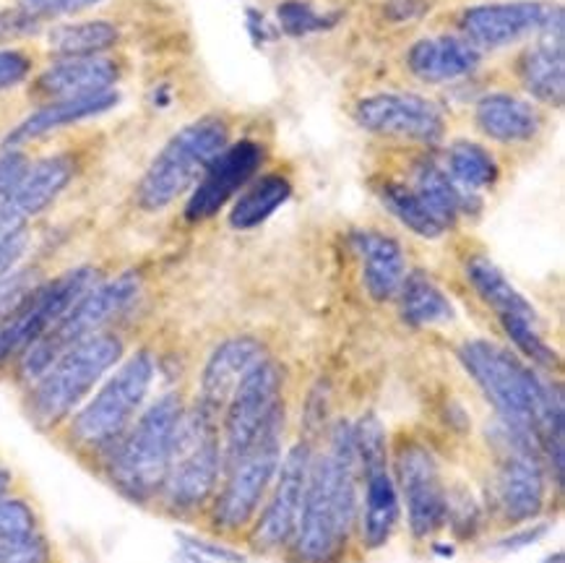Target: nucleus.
<instances>
[{
    "label": "nucleus",
    "instance_id": "obj_1",
    "mask_svg": "<svg viewBox=\"0 0 565 563\" xmlns=\"http://www.w3.org/2000/svg\"><path fill=\"white\" fill-rule=\"evenodd\" d=\"M484 400L505 428L537 446L557 486L563 480V396L550 381L511 350L488 339H469L456 350Z\"/></svg>",
    "mask_w": 565,
    "mask_h": 563
},
{
    "label": "nucleus",
    "instance_id": "obj_2",
    "mask_svg": "<svg viewBox=\"0 0 565 563\" xmlns=\"http://www.w3.org/2000/svg\"><path fill=\"white\" fill-rule=\"evenodd\" d=\"M360 461L354 423L331 428L329 449L310 459L306 498L287 553L292 563H342L358 535Z\"/></svg>",
    "mask_w": 565,
    "mask_h": 563
},
{
    "label": "nucleus",
    "instance_id": "obj_3",
    "mask_svg": "<svg viewBox=\"0 0 565 563\" xmlns=\"http://www.w3.org/2000/svg\"><path fill=\"white\" fill-rule=\"evenodd\" d=\"M183 410L180 394L159 396L103 454L105 478L126 501L147 507L159 498Z\"/></svg>",
    "mask_w": 565,
    "mask_h": 563
},
{
    "label": "nucleus",
    "instance_id": "obj_4",
    "mask_svg": "<svg viewBox=\"0 0 565 563\" xmlns=\"http://www.w3.org/2000/svg\"><path fill=\"white\" fill-rule=\"evenodd\" d=\"M126 355V344L113 331H99L65 350L38 381L29 384L26 415L40 431H55L71 421Z\"/></svg>",
    "mask_w": 565,
    "mask_h": 563
},
{
    "label": "nucleus",
    "instance_id": "obj_5",
    "mask_svg": "<svg viewBox=\"0 0 565 563\" xmlns=\"http://www.w3.org/2000/svg\"><path fill=\"white\" fill-rule=\"evenodd\" d=\"M157 375V360L149 350H136L122 358L94 389V394L71 415L68 444L78 452L103 454L118 442L128 425L139 417Z\"/></svg>",
    "mask_w": 565,
    "mask_h": 563
},
{
    "label": "nucleus",
    "instance_id": "obj_6",
    "mask_svg": "<svg viewBox=\"0 0 565 563\" xmlns=\"http://www.w3.org/2000/svg\"><path fill=\"white\" fill-rule=\"evenodd\" d=\"M222 467L224 454L216 415L201 404L183 410L157 501L175 517H191L206 509L222 482Z\"/></svg>",
    "mask_w": 565,
    "mask_h": 563
},
{
    "label": "nucleus",
    "instance_id": "obj_7",
    "mask_svg": "<svg viewBox=\"0 0 565 563\" xmlns=\"http://www.w3.org/2000/svg\"><path fill=\"white\" fill-rule=\"evenodd\" d=\"M227 144L230 128L222 118L209 115V118L188 123L149 162L136 185V204L149 214L175 204L183 193L193 191V185Z\"/></svg>",
    "mask_w": 565,
    "mask_h": 563
},
{
    "label": "nucleus",
    "instance_id": "obj_8",
    "mask_svg": "<svg viewBox=\"0 0 565 563\" xmlns=\"http://www.w3.org/2000/svg\"><path fill=\"white\" fill-rule=\"evenodd\" d=\"M141 295V277L136 272H122L113 279H103L84 293L68 314L47 331L40 342H34L24 355L17 360V373L24 384L38 381L65 350L84 342L99 331H105L107 323H113L120 314L134 306Z\"/></svg>",
    "mask_w": 565,
    "mask_h": 563
},
{
    "label": "nucleus",
    "instance_id": "obj_9",
    "mask_svg": "<svg viewBox=\"0 0 565 563\" xmlns=\"http://www.w3.org/2000/svg\"><path fill=\"white\" fill-rule=\"evenodd\" d=\"M281 428L285 417L269 425L248 449L224 461L222 486L212 498V524L220 535H237L250 530L258 517L274 478H277L281 454Z\"/></svg>",
    "mask_w": 565,
    "mask_h": 563
},
{
    "label": "nucleus",
    "instance_id": "obj_10",
    "mask_svg": "<svg viewBox=\"0 0 565 563\" xmlns=\"http://www.w3.org/2000/svg\"><path fill=\"white\" fill-rule=\"evenodd\" d=\"M354 446L360 461L358 538L365 551H381L394 538L402 519V498L388 467L386 431L379 417L367 415L354 423Z\"/></svg>",
    "mask_w": 565,
    "mask_h": 563
},
{
    "label": "nucleus",
    "instance_id": "obj_11",
    "mask_svg": "<svg viewBox=\"0 0 565 563\" xmlns=\"http://www.w3.org/2000/svg\"><path fill=\"white\" fill-rule=\"evenodd\" d=\"M97 282H103V272L97 266H76L53 279H42L0 327V371L17 363L34 342H40Z\"/></svg>",
    "mask_w": 565,
    "mask_h": 563
},
{
    "label": "nucleus",
    "instance_id": "obj_12",
    "mask_svg": "<svg viewBox=\"0 0 565 563\" xmlns=\"http://www.w3.org/2000/svg\"><path fill=\"white\" fill-rule=\"evenodd\" d=\"M467 279L484 306L492 308V314L498 316L503 331L516 344L521 355L532 365L555 371L561 360H557L553 344H547V339L542 337L537 310L516 290V285L505 277L501 266L490 262L488 256H472L467 262Z\"/></svg>",
    "mask_w": 565,
    "mask_h": 563
},
{
    "label": "nucleus",
    "instance_id": "obj_13",
    "mask_svg": "<svg viewBox=\"0 0 565 563\" xmlns=\"http://www.w3.org/2000/svg\"><path fill=\"white\" fill-rule=\"evenodd\" d=\"M281 389H285V373L269 358H260L237 384L224 407V461L248 449L260 433L285 417Z\"/></svg>",
    "mask_w": 565,
    "mask_h": 563
},
{
    "label": "nucleus",
    "instance_id": "obj_14",
    "mask_svg": "<svg viewBox=\"0 0 565 563\" xmlns=\"http://www.w3.org/2000/svg\"><path fill=\"white\" fill-rule=\"evenodd\" d=\"M394 480L412 538L427 543L444 530L448 517V490L436 454L419 442H402L394 454Z\"/></svg>",
    "mask_w": 565,
    "mask_h": 563
},
{
    "label": "nucleus",
    "instance_id": "obj_15",
    "mask_svg": "<svg viewBox=\"0 0 565 563\" xmlns=\"http://www.w3.org/2000/svg\"><path fill=\"white\" fill-rule=\"evenodd\" d=\"M313 452L306 442L295 444L279 461L277 478H274L269 496H266L264 507L258 517L253 519L248 530L250 551L260 555H274L287 551L292 543L297 519H300L302 498H306L308 472Z\"/></svg>",
    "mask_w": 565,
    "mask_h": 563
},
{
    "label": "nucleus",
    "instance_id": "obj_16",
    "mask_svg": "<svg viewBox=\"0 0 565 563\" xmlns=\"http://www.w3.org/2000/svg\"><path fill=\"white\" fill-rule=\"evenodd\" d=\"M503 425V423H501ZM547 501V467L537 446L503 425V454L495 475V503L509 524H529Z\"/></svg>",
    "mask_w": 565,
    "mask_h": 563
},
{
    "label": "nucleus",
    "instance_id": "obj_17",
    "mask_svg": "<svg viewBox=\"0 0 565 563\" xmlns=\"http://www.w3.org/2000/svg\"><path fill=\"white\" fill-rule=\"evenodd\" d=\"M461 34L475 47H505L524 38L563 29V9L540 0L472 6L461 13Z\"/></svg>",
    "mask_w": 565,
    "mask_h": 563
},
{
    "label": "nucleus",
    "instance_id": "obj_18",
    "mask_svg": "<svg viewBox=\"0 0 565 563\" xmlns=\"http://www.w3.org/2000/svg\"><path fill=\"white\" fill-rule=\"evenodd\" d=\"M354 120L371 134L417 144H438L446 134L444 115L419 94H373L354 107Z\"/></svg>",
    "mask_w": 565,
    "mask_h": 563
},
{
    "label": "nucleus",
    "instance_id": "obj_19",
    "mask_svg": "<svg viewBox=\"0 0 565 563\" xmlns=\"http://www.w3.org/2000/svg\"><path fill=\"white\" fill-rule=\"evenodd\" d=\"M264 160V149L253 139H243L227 144L220 155L214 157L199 183L193 185L191 196L185 204L188 222H204L220 212L230 199L241 193V188L248 185V180L256 176Z\"/></svg>",
    "mask_w": 565,
    "mask_h": 563
},
{
    "label": "nucleus",
    "instance_id": "obj_20",
    "mask_svg": "<svg viewBox=\"0 0 565 563\" xmlns=\"http://www.w3.org/2000/svg\"><path fill=\"white\" fill-rule=\"evenodd\" d=\"M74 176L76 160L71 155H50L26 164L9 196L0 201V235L24 230L26 222H32L50 204H55Z\"/></svg>",
    "mask_w": 565,
    "mask_h": 563
},
{
    "label": "nucleus",
    "instance_id": "obj_21",
    "mask_svg": "<svg viewBox=\"0 0 565 563\" xmlns=\"http://www.w3.org/2000/svg\"><path fill=\"white\" fill-rule=\"evenodd\" d=\"M120 78V68L113 57H65L34 78L29 94L40 103H57V99L86 97V94L110 92Z\"/></svg>",
    "mask_w": 565,
    "mask_h": 563
},
{
    "label": "nucleus",
    "instance_id": "obj_22",
    "mask_svg": "<svg viewBox=\"0 0 565 563\" xmlns=\"http://www.w3.org/2000/svg\"><path fill=\"white\" fill-rule=\"evenodd\" d=\"M264 358V344L253 337H230L216 344L201 371L199 402L212 415L224 413L232 392L248 375V371Z\"/></svg>",
    "mask_w": 565,
    "mask_h": 563
},
{
    "label": "nucleus",
    "instance_id": "obj_23",
    "mask_svg": "<svg viewBox=\"0 0 565 563\" xmlns=\"http://www.w3.org/2000/svg\"><path fill=\"white\" fill-rule=\"evenodd\" d=\"M352 248L362 266V285L373 300L386 302L396 298L398 287L407 277V258L402 245L379 230H358L352 235Z\"/></svg>",
    "mask_w": 565,
    "mask_h": 563
},
{
    "label": "nucleus",
    "instance_id": "obj_24",
    "mask_svg": "<svg viewBox=\"0 0 565 563\" xmlns=\"http://www.w3.org/2000/svg\"><path fill=\"white\" fill-rule=\"evenodd\" d=\"M118 103H120V94L110 89L99 94H86V97L57 99V103L42 105L40 110H34L29 118L21 120L9 136H6L3 149H19L29 141L42 139V136L57 131V128L97 118V115H105L107 110H113Z\"/></svg>",
    "mask_w": 565,
    "mask_h": 563
},
{
    "label": "nucleus",
    "instance_id": "obj_25",
    "mask_svg": "<svg viewBox=\"0 0 565 563\" xmlns=\"http://www.w3.org/2000/svg\"><path fill=\"white\" fill-rule=\"evenodd\" d=\"M480 50L469 40L451 38V34L419 40L407 53L409 71L427 84H446L469 76L480 68Z\"/></svg>",
    "mask_w": 565,
    "mask_h": 563
},
{
    "label": "nucleus",
    "instance_id": "obj_26",
    "mask_svg": "<svg viewBox=\"0 0 565 563\" xmlns=\"http://www.w3.org/2000/svg\"><path fill=\"white\" fill-rule=\"evenodd\" d=\"M519 82L534 99L547 105H563L565 97V53L563 29L540 34L537 45H532L516 63Z\"/></svg>",
    "mask_w": 565,
    "mask_h": 563
},
{
    "label": "nucleus",
    "instance_id": "obj_27",
    "mask_svg": "<svg viewBox=\"0 0 565 563\" xmlns=\"http://www.w3.org/2000/svg\"><path fill=\"white\" fill-rule=\"evenodd\" d=\"M475 120L480 131L501 144H519L534 139L542 126L537 107L511 94H488L477 103Z\"/></svg>",
    "mask_w": 565,
    "mask_h": 563
},
{
    "label": "nucleus",
    "instance_id": "obj_28",
    "mask_svg": "<svg viewBox=\"0 0 565 563\" xmlns=\"http://www.w3.org/2000/svg\"><path fill=\"white\" fill-rule=\"evenodd\" d=\"M398 310L402 319L415 329L440 327L454 319V302L448 295L423 272H412L398 287Z\"/></svg>",
    "mask_w": 565,
    "mask_h": 563
},
{
    "label": "nucleus",
    "instance_id": "obj_29",
    "mask_svg": "<svg viewBox=\"0 0 565 563\" xmlns=\"http://www.w3.org/2000/svg\"><path fill=\"white\" fill-rule=\"evenodd\" d=\"M412 188L419 199L425 201V206L436 214V220L446 230L459 220V214L467 209L469 193L461 191L459 185L454 183L451 176L444 168H438L436 162H419L415 168V176H412Z\"/></svg>",
    "mask_w": 565,
    "mask_h": 563
},
{
    "label": "nucleus",
    "instance_id": "obj_30",
    "mask_svg": "<svg viewBox=\"0 0 565 563\" xmlns=\"http://www.w3.org/2000/svg\"><path fill=\"white\" fill-rule=\"evenodd\" d=\"M292 196V185L285 176H264L250 188H245L241 199L230 209V227L232 230H253L264 225L269 216L281 209Z\"/></svg>",
    "mask_w": 565,
    "mask_h": 563
},
{
    "label": "nucleus",
    "instance_id": "obj_31",
    "mask_svg": "<svg viewBox=\"0 0 565 563\" xmlns=\"http://www.w3.org/2000/svg\"><path fill=\"white\" fill-rule=\"evenodd\" d=\"M120 32L110 21H76V24L53 26L47 34L50 53L61 57H92L115 47Z\"/></svg>",
    "mask_w": 565,
    "mask_h": 563
},
{
    "label": "nucleus",
    "instance_id": "obj_32",
    "mask_svg": "<svg viewBox=\"0 0 565 563\" xmlns=\"http://www.w3.org/2000/svg\"><path fill=\"white\" fill-rule=\"evenodd\" d=\"M448 162V176L461 191L477 193L484 188H492L498 180V162L482 144L459 139L448 147L446 155Z\"/></svg>",
    "mask_w": 565,
    "mask_h": 563
},
{
    "label": "nucleus",
    "instance_id": "obj_33",
    "mask_svg": "<svg viewBox=\"0 0 565 563\" xmlns=\"http://www.w3.org/2000/svg\"><path fill=\"white\" fill-rule=\"evenodd\" d=\"M379 196L383 206L388 209L391 214L402 222L404 227L412 230V233L419 237H427V241H436L446 233V227L436 220V214L425 206V201L417 196L415 188L409 183H398V180H386L381 185Z\"/></svg>",
    "mask_w": 565,
    "mask_h": 563
},
{
    "label": "nucleus",
    "instance_id": "obj_34",
    "mask_svg": "<svg viewBox=\"0 0 565 563\" xmlns=\"http://www.w3.org/2000/svg\"><path fill=\"white\" fill-rule=\"evenodd\" d=\"M40 532L38 511L24 498L3 493L0 496V540H19Z\"/></svg>",
    "mask_w": 565,
    "mask_h": 563
},
{
    "label": "nucleus",
    "instance_id": "obj_35",
    "mask_svg": "<svg viewBox=\"0 0 565 563\" xmlns=\"http://www.w3.org/2000/svg\"><path fill=\"white\" fill-rule=\"evenodd\" d=\"M279 24L287 34L292 38H302V34H313L321 32V29H329L337 24V17H323L310 9L308 3H297V0H289V3H281L277 9Z\"/></svg>",
    "mask_w": 565,
    "mask_h": 563
},
{
    "label": "nucleus",
    "instance_id": "obj_36",
    "mask_svg": "<svg viewBox=\"0 0 565 563\" xmlns=\"http://www.w3.org/2000/svg\"><path fill=\"white\" fill-rule=\"evenodd\" d=\"M40 274L34 269H13L0 279V327L11 319V314L17 310L29 293L40 285Z\"/></svg>",
    "mask_w": 565,
    "mask_h": 563
},
{
    "label": "nucleus",
    "instance_id": "obj_37",
    "mask_svg": "<svg viewBox=\"0 0 565 563\" xmlns=\"http://www.w3.org/2000/svg\"><path fill=\"white\" fill-rule=\"evenodd\" d=\"M178 545H185L195 551L199 555H204L209 563H245L248 555L237 548H232L227 543L216 538H204V535H195V532H178Z\"/></svg>",
    "mask_w": 565,
    "mask_h": 563
},
{
    "label": "nucleus",
    "instance_id": "obj_38",
    "mask_svg": "<svg viewBox=\"0 0 565 563\" xmlns=\"http://www.w3.org/2000/svg\"><path fill=\"white\" fill-rule=\"evenodd\" d=\"M32 74V57L21 50H0V92L24 84Z\"/></svg>",
    "mask_w": 565,
    "mask_h": 563
},
{
    "label": "nucleus",
    "instance_id": "obj_39",
    "mask_svg": "<svg viewBox=\"0 0 565 563\" xmlns=\"http://www.w3.org/2000/svg\"><path fill=\"white\" fill-rule=\"evenodd\" d=\"M40 29V17H34L26 9H9L0 11V42L26 38Z\"/></svg>",
    "mask_w": 565,
    "mask_h": 563
},
{
    "label": "nucleus",
    "instance_id": "obj_40",
    "mask_svg": "<svg viewBox=\"0 0 565 563\" xmlns=\"http://www.w3.org/2000/svg\"><path fill=\"white\" fill-rule=\"evenodd\" d=\"M29 251V233L24 230H13V233L0 235V279L13 269H19L21 258Z\"/></svg>",
    "mask_w": 565,
    "mask_h": 563
},
{
    "label": "nucleus",
    "instance_id": "obj_41",
    "mask_svg": "<svg viewBox=\"0 0 565 563\" xmlns=\"http://www.w3.org/2000/svg\"><path fill=\"white\" fill-rule=\"evenodd\" d=\"M547 530H550L547 524H519L516 530L509 532V535H503L492 548L501 553H521L526 551L529 545L540 543V540L547 535Z\"/></svg>",
    "mask_w": 565,
    "mask_h": 563
},
{
    "label": "nucleus",
    "instance_id": "obj_42",
    "mask_svg": "<svg viewBox=\"0 0 565 563\" xmlns=\"http://www.w3.org/2000/svg\"><path fill=\"white\" fill-rule=\"evenodd\" d=\"M103 0H24V9L34 17H65V13H78L92 9Z\"/></svg>",
    "mask_w": 565,
    "mask_h": 563
},
{
    "label": "nucleus",
    "instance_id": "obj_43",
    "mask_svg": "<svg viewBox=\"0 0 565 563\" xmlns=\"http://www.w3.org/2000/svg\"><path fill=\"white\" fill-rule=\"evenodd\" d=\"M26 155L19 149H3L0 151V201L9 196L13 183L21 178V172L26 170Z\"/></svg>",
    "mask_w": 565,
    "mask_h": 563
},
{
    "label": "nucleus",
    "instance_id": "obj_44",
    "mask_svg": "<svg viewBox=\"0 0 565 563\" xmlns=\"http://www.w3.org/2000/svg\"><path fill=\"white\" fill-rule=\"evenodd\" d=\"M430 11V3L427 0H388L386 13L388 19L394 21H412L425 17Z\"/></svg>",
    "mask_w": 565,
    "mask_h": 563
},
{
    "label": "nucleus",
    "instance_id": "obj_45",
    "mask_svg": "<svg viewBox=\"0 0 565 563\" xmlns=\"http://www.w3.org/2000/svg\"><path fill=\"white\" fill-rule=\"evenodd\" d=\"M170 563H209V561L204 559V555H199L195 551H191V548L178 545V551L172 553Z\"/></svg>",
    "mask_w": 565,
    "mask_h": 563
},
{
    "label": "nucleus",
    "instance_id": "obj_46",
    "mask_svg": "<svg viewBox=\"0 0 565 563\" xmlns=\"http://www.w3.org/2000/svg\"><path fill=\"white\" fill-rule=\"evenodd\" d=\"M11 482H13V475H11L9 469H6L3 465H0V496L9 493V490H11Z\"/></svg>",
    "mask_w": 565,
    "mask_h": 563
},
{
    "label": "nucleus",
    "instance_id": "obj_47",
    "mask_svg": "<svg viewBox=\"0 0 565 563\" xmlns=\"http://www.w3.org/2000/svg\"><path fill=\"white\" fill-rule=\"evenodd\" d=\"M540 563H565V555H563V551H555V553L545 555Z\"/></svg>",
    "mask_w": 565,
    "mask_h": 563
}]
</instances>
